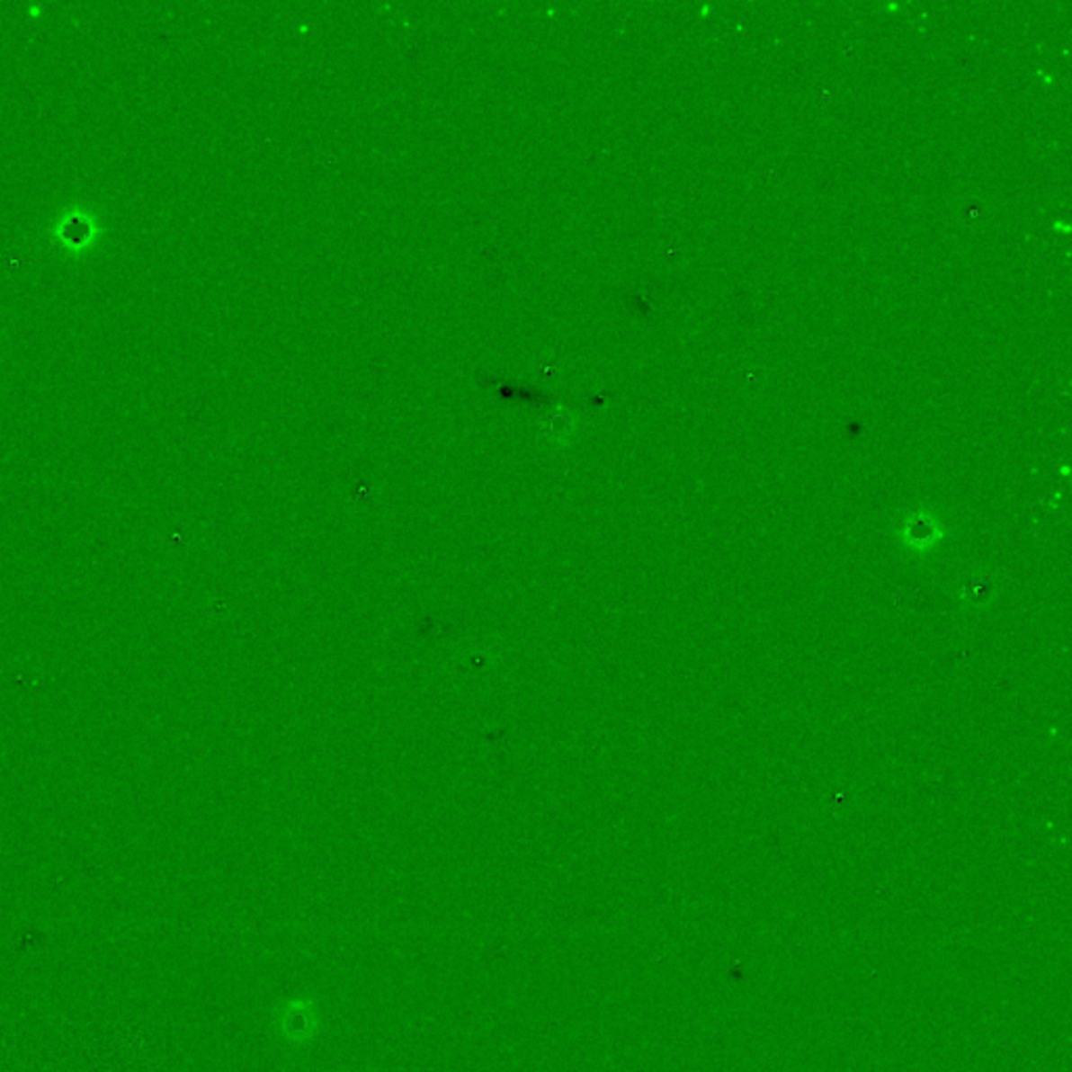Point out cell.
I'll list each match as a JSON object with an SVG mask.
<instances>
[{
	"instance_id": "3",
	"label": "cell",
	"mask_w": 1072,
	"mask_h": 1072,
	"mask_svg": "<svg viewBox=\"0 0 1072 1072\" xmlns=\"http://www.w3.org/2000/svg\"><path fill=\"white\" fill-rule=\"evenodd\" d=\"M576 432V415L567 406H553L549 408L545 417H542V433L553 444H566L567 440Z\"/></svg>"
},
{
	"instance_id": "2",
	"label": "cell",
	"mask_w": 1072,
	"mask_h": 1072,
	"mask_svg": "<svg viewBox=\"0 0 1072 1072\" xmlns=\"http://www.w3.org/2000/svg\"><path fill=\"white\" fill-rule=\"evenodd\" d=\"M999 595V583L991 572H974L963 580L960 589V602L968 610L982 612L991 605Z\"/></svg>"
},
{
	"instance_id": "1",
	"label": "cell",
	"mask_w": 1072,
	"mask_h": 1072,
	"mask_svg": "<svg viewBox=\"0 0 1072 1072\" xmlns=\"http://www.w3.org/2000/svg\"><path fill=\"white\" fill-rule=\"evenodd\" d=\"M897 539L907 551L924 555L933 551L938 542L944 539L942 522L938 520V515L926 512V509L909 512L905 515L903 524L897 528Z\"/></svg>"
}]
</instances>
